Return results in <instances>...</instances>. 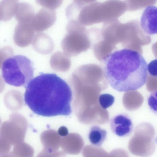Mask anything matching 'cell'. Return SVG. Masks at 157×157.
I'll list each match as a JSON object with an SVG mask.
<instances>
[{
    "label": "cell",
    "instance_id": "cell-4",
    "mask_svg": "<svg viewBox=\"0 0 157 157\" xmlns=\"http://www.w3.org/2000/svg\"><path fill=\"white\" fill-rule=\"evenodd\" d=\"M2 77L7 84L17 87L26 86L33 77V63L26 56H13L6 59L1 67Z\"/></svg>",
    "mask_w": 157,
    "mask_h": 157
},
{
    "label": "cell",
    "instance_id": "cell-7",
    "mask_svg": "<svg viewBox=\"0 0 157 157\" xmlns=\"http://www.w3.org/2000/svg\"><path fill=\"white\" fill-rule=\"evenodd\" d=\"M140 25L145 33L150 35L157 34V7L150 6L144 10Z\"/></svg>",
    "mask_w": 157,
    "mask_h": 157
},
{
    "label": "cell",
    "instance_id": "cell-9",
    "mask_svg": "<svg viewBox=\"0 0 157 157\" xmlns=\"http://www.w3.org/2000/svg\"><path fill=\"white\" fill-rule=\"evenodd\" d=\"M34 15L33 8L30 4L22 2L18 4L14 16L18 22L31 23Z\"/></svg>",
    "mask_w": 157,
    "mask_h": 157
},
{
    "label": "cell",
    "instance_id": "cell-13",
    "mask_svg": "<svg viewBox=\"0 0 157 157\" xmlns=\"http://www.w3.org/2000/svg\"><path fill=\"white\" fill-rule=\"evenodd\" d=\"M37 3L43 7L54 10L59 7L63 0H36Z\"/></svg>",
    "mask_w": 157,
    "mask_h": 157
},
{
    "label": "cell",
    "instance_id": "cell-12",
    "mask_svg": "<svg viewBox=\"0 0 157 157\" xmlns=\"http://www.w3.org/2000/svg\"><path fill=\"white\" fill-rule=\"evenodd\" d=\"M114 101V97L108 94H101L98 97L99 104L101 107L104 109H106L112 106Z\"/></svg>",
    "mask_w": 157,
    "mask_h": 157
},
{
    "label": "cell",
    "instance_id": "cell-8",
    "mask_svg": "<svg viewBox=\"0 0 157 157\" xmlns=\"http://www.w3.org/2000/svg\"><path fill=\"white\" fill-rule=\"evenodd\" d=\"M19 0H2L0 3V19L3 21L10 20L14 16Z\"/></svg>",
    "mask_w": 157,
    "mask_h": 157
},
{
    "label": "cell",
    "instance_id": "cell-14",
    "mask_svg": "<svg viewBox=\"0 0 157 157\" xmlns=\"http://www.w3.org/2000/svg\"><path fill=\"white\" fill-rule=\"evenodd\" d=\"M147 103L150 110L157 115V90L150 94L147 98Z\"/></svg>",
    "mask_w": 157,
    "mask_h": 157
},
{
    "label": "cell",
    "instance_id": "cell-5",
    "mask_svg": "<svg viewBox=\"0 0 157 157\" xmlns=\"http://www.w3.org/2000/svg\"><path fill=\"white\" fill-rule=\"evenodd\" d=\"M109 123L111 131L118 136H128L132 131V121L127 114L121 113L117 115L110 119Z\"/></svg>",
    "mask_w": 157,
    "mask_h": 157
},
{
    "label": "cell",
    "instance_id": "cell-11",
    "mask_svg": "<svg viewBox=\"0 0 157 157\" xmlns=\"http://www.w3.org/2000/svg\"><path fill=\"white\" fill-rule=\"evenodd\" d=\"M127 10L133 11L155 4L157 0H124Z\"/></svg>",
    "mask_w": 157,
    "mask_h": 157
},
{
    "label": "cell",
    "instance_id": "cell-10",
    "mask_svg": "<svg viewBox=\"0 0 157 157\" xmlns=\"http://www.w3.org/2000/svg\"><path fill=\"white\" fill-rule=\"evenodd\" d=\"M107 136L106 131L99 126H92L88 134L89 140L92 145L97 147H100L105 140Z\"/></svg>",
    "mask_w": 157,
    "mask_h": 157
},
{
    "label": "cell",
    "instance_id": "cell-3",
    "mask_svg": "<svg viewBox=\"0 0 157 157\" xmlns=\"http://www.w3.org/2000/svg\"><path fill=\"white\" fill-rule=\"evenodd\" d=\"M125 11L124 5L120 0H108L93 2L84 6L79 14L81 22L85 26L118 19Z\"/></svg>",
    "mask_w": 157,
    "mask_h": 157
},
{
    "label": "cell",
    "instance_id": "cell-16",
    "mask_svg": "<svg viewBox=\"0 0 157 157\" xmlns=\"http://www.w3.org/2000/svg\"><path fill=\"white\" fill-rule=\"evenodd\" d=\"M59 134L61 136H65L67 135L68 133L67 128L65 126H62L59 129L58 131Z\"/></svg>",
    "mask_w": 157,
    "mask_h": 157
},
{
    "label": "cell",
    "instance_id": "cell-15",
    "mask_svg": "<svg viewBox=\"0 0 157 157\" xmlns=\"http://www.w3.org/2000/svg\"><path fill=\"white\" fill-rule=\"evenodd\" d=\"M147 71L153 77H157V59H154L147 65Z\"/></svg>",
    "mask_w": 157,
    "mask_h": 157
},
{
    "label": "cell",
    "instance_id": "cell-1",
    "mask_svg": "<svg viewBox=\"0 0 157 157\" xmlns=\"http://www.w3.org/2000/svg\"><path fill=\"white\" fill-rule=\"evenodd\" d=\"M25 88L24 101L34 113L46 117L71 114V90L56 74L41 73Z\"/></svg>",
    "mask_w": 157,
    "mask_h": 157
},
{
    "label": "cell",
    "instance_id": "cell-2",
    "mask_svg": "<svg viewBox=\"0 0 157 157\" xmlns=\"http://www.w3.org/2000/svg\"><path fill=\"white\" fill-rule=\"evenodd\" d=\"M104 61L105 77L114 90L120 92L135 90L145 84L147 64L138 52L128 48L116 51Z\"/></svg>",
    "mask_w": 157,
    "mask_h": 157
},
{
    "label": "cell",
    "instance_id": "cell-6",
    "mask_svg": "<svg viewBox=\"0 0 157 157\" xmlns=\"http://www.w3.org/2000/svg\"><path fill=\"white\" fill-rule=\"evenodd\" d=\"M56 20V13L54 10L43 7L35 14L31 22L33 29L42 31L52 26Z\"/></svg>",
    "mask_w": 157,
    "mask_h": 157
},
{
    "label": "cell",
    "instance_id": "cell-18",
    "mask_svg": "<svg viewBox=\"0 0 157 157\" xmlns=\"http://www.w3.org/2000/svg\"><path fill=\"white\" fill-rule=\"evenodd\" d=\"M156 142H157V137H156Z\"/></svg>",
    "mask_w": 157,
    "mask_h": 157
},
{
    "label": "cell",
    "instance_id": "cell-17",
    "mask_svg": "<svg viewBox=\"0 0 157 157\" xmlns=\"http://www.w3.org/2000/svg\"><path fill=\"white\" fill-rule=\"evenodd\" d=\"M74 2L82 5H86L94 2L96 0H73Z\"/></svg>",
    "mask_w": 157,
    "mask_h": 157
}]
</instances>
